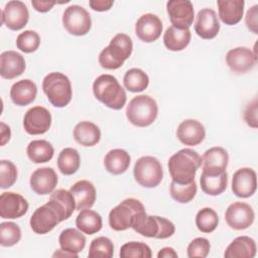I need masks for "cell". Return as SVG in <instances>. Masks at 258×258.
Returning a JSON list of instances; mask_svg holds the SVG:
<instances>
[{"instance_id":"obj_1","label":"cell","mask_w":258,"mask_h":258,"mask_svg":"<svg viewBox=\"0 0 258 258\" xmlns=\"http://www.w3.org/2000/svg\"><path fill=\"white\" fill-rule=\"evenodd\" d=\"M202 165V156L195 150L183 148L170 156L167 166L171 179L179 184L195 180L197 170Z\"/></svg>"},{"instance_id":"obj_2","label":"cell","mask_w":258,"mask_h":258,"mask_svg":"<svg viewBox=\"0 0 258 258\" xmlns=\"http://www.w3.org/2000/svg\"><path fill=\"white\" fill-rule=\"evenodd\" d=\"M93 93L97 100L110 109H122L127 100L125 90L112 75H101L93 84Z\"/></svg>"},{"instance_id":"obj_3","label":"cell","mask_w":258,"mask_h":258,"mask_svg":"<svg viewBox=\"0 0 258 258\" xmlns=\"http://www.w3.org/2000/svg\"><path fill=\"white\" fill-rule=\"evenodd\" d=\"M133 43L125 33L116 34L99 54V63L106 70H117L132 53Z\"/></svg>"},{"instance_id":"obj_4","label":"cell","mask_w":258,"mask_h":258,"mask_svg":"<svg viewBox=\"0 0 258 258\" xmlns=\"http://www.w3.org/2000/svg\"><path fill=\"white\" fill-rule=\"evenodd\" d=\"M42 90L50 104L56 108L66 107L72 100L71 81L61 73L53 72L46 75L42 81Z\"/></svg>"},{"instance_id":"obj_5","label":"cell","mask_w":258,"mask_h":258,"mask_svg":"<svg viewBox=\"0 0 258 258\" xmlns=\"http://www.w3.org/2000/svg\"><path fill=\"white\" fill-rule=\"evenodd\" d=\"M143 214H146L142 203L129 198L122 201L109 213V225L115 231H125Z\"/></svg>"},{"instance_id":"obj_6","label":"cell","mask_w":258,"mask_h":258,"mask_svg":"<svg viewBox=\"0 0 258 258\" xmlns=\"http://www.w3.org/2000/svg\"><path fill=\"white\" fill-rule=\"evenodd\" d=\"M157 114L158 107L156 101L147 95L134 97L126 108L127 119L137 127L151 125L155 121Z\"/></svg>"},{"instance_id":"obj_7","label":"cell","mask_w":258,"mask_h":258,"mask_svg":"<svg viewBox=\"0 0 258 258\" xmlns=\"http://www.w3.org/2000/svg\"><path fill=\"white\" fill-rule=\"evenodd\" d=\"M138 234L155 239H166L171 237L175 232L174 224L159 216L141 215L131 227Z\"/></svg>"},{"instance_id":"obj_8","label":"cell","mask_w":258,"mask_h":258,"mask_svg":"<svg viewBox=\"0 0 258 258\" xmlns=\"http://www.w3.org/2000/svg\"><path fill=\"white\" fill-rule=\"evenodd\" d=\"M64 220V215L57 204L49 200L33 212L29 224L34 233L43 235L50 232L58 223Z\"/></svg>"},{"instance_id":"obj_9","label":"cell","mask_w":258,"mask_h":258,"mask_svg":"<svg viewBox=\"0 0 258 258\" xmlns=\"http://www.w3.org/2000/svg\"><path fill=\"white\" fill-rule=\"evenodd\" d=\"M133 174L135 180L143 187L157 186L163 177L162 165L153 156H142L135 162Z\"/></svg>"},{"instance_id":"obj_10","label":"cell","mask_w":258,"mask_h":258,"mask_svg":"<svg viewBox=\"0 0 258 258\" xmlns=\"http://www.w3.org/2000/svg\"><path fill=\"white\" fill-rule=\"evenodd\" d=\"M62 24L69 33L82 36L90 31L92 19L90 13L83 6L71 5L62 14Z\"/></svg>"},{"instance_id":"obj_11","label":"cell","mask_w":258,"mask_h":258,"mask_svg":"<svg viewBox=\"0 0 258 258\" xmlns=\"http://www.w3.org/2000/svg\"><path fill=\"white\" fill-rule=\"evenodd\" d=\"M255 219L252 207L246 203L235 202L231 204L225 213L228 226L234 230L241 231L249 228Z\"/></svg>"},{"instance_id":"obj_12","label":"cell","mask_w":258,"mask_h":258,"mask_svg":"<svg viewBox=\"0 0 258 258\" xmlns=\"http://www.w3.org/2000/svg\"><path fill=\"white\" fill-rule=\"evenodd\" d=\"M29 12L27 6L18 0H12L6 3L1 12V22L11 30L22 29L28 22Z\"/></svg>"},{"instance_id":"obj_13","label":"cell","mask_w":258,"mask_h":258,"mask_svg":"<svg viewBox=\"0 0 258 258\" xmlns=\"http://www.w3.org/2000/svg\"><path fill=\"white\" fill-rule=\"evenodd\" d=\"M51 125V115L42 106H35L27 110L23 118V127L30 135H40L48 131Z\"/></svg>"},{"instance_id":"obj_14","label":"cell","mask_w":258,"mask_h":258,"mask_svg":"<svg viewBox=\"0 0 258 258\" xmlns=\"http://www.w3.org/2000/svg\"><path fill=\"white\" fill-rule=\"evenodd\" d=\"M166 10L174 27L188 28L194 22L195 10L189 0H170L166 3Z\"/></svg>"},{"instance_id":"obj_15","label":"cell","mask_w":258,"mask_h":258,"mask_svg":"<svg viewBox=\"0 0 258 258\" xmlns=\"http://www.w3.org/2000/svg\"><path fill=\"white\" fill-rule=\"evenodd\" d=\"M202 190L209 196H219L225 191L228 184L226 170L203 167L200 178Z\"/></svg>"},{"instance_id":"obj_16","label":"cell","mask_w":258,"mask_h":258,"mask_svg":"<svg viewBox=\"0 0 258 258\" xmlns=\"http://www.w3.org/2000/svg\"><path fill=\"white\" fill-rule=\"evenodd\" d=\"M27 201L19 194L5 191L0 196V217L2 219H18L26 214Z\"/></svg>"},{"instance_id":"obj_17","label":"cell","mask_w":258,"mask_h":258,"mask_svg":"<svg viewBox=\"0 0 258 258\" xmlns=\"http://www.w3.org/2000/svg\"><path fill=\"white\" fill-rule=\"evenodd\" d=\"M257 188L256 172L249 167H242L235 171L232 178V190L235 196L246 199L254 195Z\"/></svg>"},{"instance_id":"obj_18","label":"cell","mask_w":258,"mask_h":258,"mask_svg":"<svg viewBox=\"0 0 258 258\" xmlns=\"http://www.w3.org/2000/svg\"><path fill=\"white\" fill-rule=\"evenodd\" d=\"M162 32L160 18L152 13L143 14L135 23V33L143 42H153L159 38Z\"/></svg>"},{"instance_id":"obj_19","label":"cell","mask_w":258,"mask_h":258,"mask_svg":"<svg viewBox=\"0 0 258 258\" xmlns=\"http://www.w3.org/2000/svg\"><path fill=\"white\" fill-rule=\"evenodd\" d=\"M226 62L232 72L243 74L254 68L257 62V56L250 48L239 46L227 52Z\"/></svg>"},{"instance_id":"obj_20","label":"cell","mask_w":258,"mask_h":258,"mask_svg":"<svg viewBox=\"0 0 258 258\" xmlns=\"http://www.w3.org/2000/svg\"><path fill=\"white\" fill-rule=\"evenodd\" d=\"M195 31L204 39H213L218 35L220 31V22L213 9L203 8L198 12Z\"/></svg>"},{"instance_id":"obj_21","label":"cell","mask_w":258,"mask_h":258,"mask_svg":"<svg viewBox=\"0 0 258 258\" xmlns=\"http://www.w3.org/2000/svg\"><path fill=\"white\" fill-rule=\"evenodd\" d=\"M177 139L184 145L196 146L202 143L206 137L204 125L195 119L183 120L176 129Z\"/></svg>"},{"instance_id":"obj_22","label":"cell","mask_w":258,"mask_h":258,"mask_svg":"<svg viewBox=\"0 0 258 258\" xmlns=\"http://www.w3.org/2000/svg\"><path fill=\"white\" fill-rule=\"evenodd\" d=\"M30 187L37 195H48L57 184V175L51 167H40L34 170L29 179Z\"/></svg>"},{"instance_id":"obj_23","label":"cell","mask_w":258,"mask_h":258,"mask_svg":"<svg viewBox=\"0 0 258 258\" xmlns=\"http://www.w3.org/2000/svg\"><path fill=\"white\" fill-rule=\"evenodd\" d=\"M25 59L14 51L7 50L0 54V75L3 79L12 80L24 73Z\"/></svg>"},{"instance_id":"obj_24","label":"cell","mask_w":258,"mask_h":258,"mask_svg":"<svg viewBox=\"0 0 258 258\" xmlns=\"http://www.w3.org/2000/svg\"><path fill=\"white\" fill-rule=\"evenodd\" d=\"M70 191L75 199L76 210L78 211L90 209L95 204L97 196L96 188L95 185L89 180L83 179L77 181L71 186Z\"/></svg>"},{"instance_id":"obj_25","label":"cell","mask_w":258,"mask_h":258,"mask_svg":"<svg viewBox=\"0 0 258 258\" xmlns=\"http://www.w3.org/2000/svg\"><path fill=\"white\" fill-rule=\"evenodd\" d=\"M37 87L31 80L25 79L14 83L10 89V98L17 106H26L35 100Z\"/></svg>"},{"instance_id":"obj_26","label":"cell","mask_w":258,"mask_h":258,"mask_svg":"<svg viewBox=\"0 0 258 258\" xmlns=\"http://www.w3.org/2000/svg\"><path fill=\"white\" fill-rule=\"evenodd\" d=\"M219 17L227 25L239 23L244 13V0H218Z\"/></svg>"},{"instance_id":"obj_27","label":"cell","mask_w":258,"mask_h":258,"mask_svg":"<svg viewBox=\"0 0 258 258\" xmlns=\"http://www.w3.org/2000/svg\"><path fill=\"white\" fill-rule=\"evenodd\" d=\"M256 243L248 236L235 238L227 247L225 258H253L256 255Z\"/></svg>"},{"instance_id":"obj_28","label":"cell","mask_w":258,"mask_h":258,"mask_svg":"<svg viewBox=\"0 0 258 258\" xmlns=\"http://www.w3.org/2000/svg\"><path fill=\"white\" fill-rule=\"evenodd\" d=\"M75 140L83 146H94L101 139L100 128L93 122L82 121L78 123L73 132Z\"/></svg>"},{"instance_id":"obj_29","label":"cell","mask_w":258,"mask_h":258,"mask_svg":"<svg viewBox=\"0 0 258 258\" xmlns=\"http://www.w3.org/2000/svg\"><path fill=\"white\" fill-rule=\"evenodd\" d=\"M191 38L188 28H177L169 26L163 34V42L167 49L171 51H179L184 49Z\"/></svg>"},{"instance_id":"obj_30","label":"cell","mask_w":258,"mask_h":258,"mask_svg":"<svg viewBox=\"0 0 258 258\" xmlns=\"http://www.w3.org/2000/svg\"><path fill=\"white\" fill-rule=\"evenodd\" d=\"M130 155L129 153L120 148L110 150L104 158V165L108 172L118 175L124 173L130 165Z\"/></svg>"},{"instance_id":"obj_31","label":"cell","mask_w":258,"mask_h":258,"mask_svg":"<svg viewBox=\"0 0 258 258\" xmlns=\"http://www.w3.org/2000/svg\"><path fill=\"white\" fill-rule=\"evenodd\" d=\"M58 243L61 250L78 254L86 246V237L77 229L68 228L60 233Z\"/></svg>"},{"instance_id":"obj_32","label":"cell","mask_w":258,"mask_h":258,"mask_svg":"<svg viewBox=\"0 0 258 258\" xmlns=\"http://www.w3.org/2000/svg\"><path fill=\"white\" fill-rule=\"evenodd\" d=\"M76 226L81 232L87 235H93L102 229V217L95 211L84 209L80 211L76 218Z\"/></svg>"},{"instance_id":"obj_33","label":"cell","mask_w":258,"mask_h":258,"mask_svg":"<svg viewBox=\"0 0 258 258\" xmlns=\"http://www.w3.org/2000/svg\"><path fill=\"white\" fill-rule=\"evenodd\" d=\"M28 158L34 163H45L49 161L54 153L52 145L43 139L32 140L26 148Z\"/></svg>"},{"instance_id":"obj_34","label":"cell","mask_w":258,"mask_h":258,"mask_svg":"<svg viewBox=\"0 0 258 258\" xmlns=\"http://www.w3.org/2000/svg\"><path fill=\"white\" fill-rule=\"evenodd\" d=\"M81 164V157L77 149L67 147L62 149L57 157V167L64 175L76 173Z\"/></svg>"},{"instance_id":"obj_35","label":"cell","mask_w":258,"mask_h":258,"mask_svg":"<svg viewBox=\"0 0 258 258\" xmlns=\"http://www.w3.org/2000/svg\"><path fill=\"white\" fill-rule=\"evenodd\" d=\"M229 161V154L226 149L220 146L212 147L202 156V165L206 168H218L226 170Z\"/></svg>"},{"instance_id":"obj_36","label":"cell","mask_w":258,"mask_h":258,"mask_svg":"<svg viewBox=\"0 0 258 258\" xmlns=\"http://www.w3.org/2000/svg\"><path fill=\"white\" fill-rule=\"evenodd\" d=\"M124 87L132 93H139L144 91L149 84L147 74L141 69L133 68L126 72L123 78Z\"/></svg>"},{"instance_id":"obj_37","label":"cell","mask_w":258,"mask_h":258,"mask_svg":"<svg viewBox=\"0 0 258 258\" xmlns=\"http://www.w3.org/2000/svg\"><path fill=\"white\" fill-rule=\"evenodd\" d=\"M169 192L171 198L180 204L189 203L197 194V183L196 181H191L185 184H179L174 182L173 180L169 185Z\"/></svg>"},{"instance_id":"obj_38","label":"cell","mask_w":258,"mask_h":258,"mask_svg":"<svg viewBox=\"0 0 258 258\" xmlns=\"http://www.w3.org/2000/svg\"><path fill=\"white\" fill-rule=\"evenodd\" d=\"M219 224L217 213L211 208H203L196 216V225L203 233H212Z\"/></svg>"},{"instance_id":"obj_39","label":"cell","mask_w":258,"mask_h":258,"mask_svg":"<svg viewBox=\"0 0 258 258\" xmlns=\"http://www.w3.org/2000/svg\"><path fill=\"white\" fill-rule=\"evenodd\" d=\"M49 200L57 204V206L62 211L66 220H68L76 210V202L70 190L62 188L56 189L50 195Z\"/></svg>"},{"instance_id":"obj_40","label":"cell","mask_w":258,"mask_h":258,"mask_svg":"<svg viewBox=\"0 0 258 258\" xmlns=\"http://www.w3.org/2000/svg\"><path fill=\"white\" fill-rule=\"evenodd\" d=\"M114 253V245L113 242L107 237H97L95 238L89 248L88 256L93 257H104L111 258Z\"/></svg>"},{"instance_id":"obj_41","label":"cell","mask_w":258,"mask_h":258,"mask_svg":"<svg viewBox=\"0 0 258 258\" xmlns=\"http://www.w3.org/2000/svg\"><path fill=\"white\" fill-rule=\"evenodd\" d=\"M21 239V230L13 222H3L0 224V244L4 247H10Z\"/></svg>"},{"instance_id":"obj_42","label":"cell","mask_w":258,"mask_h":258,"mask_svg":"<svg viewBox=\"0 0 258 258\" xmlns=\"http://www.w3.org/2000/svg\"><path fill=\"white\" fill-rule=\"evenodd\" d=\"M152 256L150 247L142 242H128L120 249L122 258H150Z\"/></svg>"},{"instance_id":"obj_43","label":"cell","mask_w":258,"mask_h":258,"mask_svg":"<svg viewBox=\"0 0 258 258\" xmlns=\"http://www.w3.org/2000/svg\"><path fill=\"white\" fill-rule=\"evenodd\" d=\"M40 44V37L34 30H25L16 38V46L25 53L35 51Z\"/></svg>"},{"instance_id":"obj_44","label":"cell","mask_w":258,"mask_h":258,"mask_svg":"<svg viewBox=\"0 0 258 258\" xmlns=\"http://www.w3.org/2000/svg\"><path fill=\"white\" fill-rule=\"evenodd\" d=\"M17 179V168L10 160L2 159L0 161V187L8 188L12 186Z\"/></svg>"},{"instance_id":"obj_45","label":"cell","mask_w":258,"mask_h":258,"mask_svg":"<svg viewBox=\"0 0 258 258\" xmlns=\"http://www.w3.org/2000/svg\"><path fill=\"white\" fill-rule=\"evenodd\" d=\"M210 249H211V244L209 240L203 237H198L188 244L186 249V254H187V257L189 258H194V257L205 258L208 256Z\"/></svg>"},{"instance_id":"obj_46","label":"cell","mask_w":258,"mask_h":258,"mask_svg":"<svg viewBox=\"0 0 258 258\" xmlns=\"http://www.w3.org/2000/svg\"><path fill=\"white\" fill-rule=\"evenodd\" d=\"M244 119L246 123L253 127L257 128V100L254 99L251 103H249L244 111Z\"/></svg>"},{"instance_id":"obj_47","label":"cell","mask_w":258,"mask_h":258,"mask_svg":"<svg viewBox=\"0 0 258 258\" xmlns=\"http://www.w3.org/2000/svg\"><path fill=\"white\" fill-rule=\"evenodd\" d=\"M258 5L252 6L246 13V25L253 33H258Z\"/></svg>"},{"instance_id":"obj_48","label":"cell","mask_w":258,"mask_h":258,"mask_svg":"<svg viewBox=\"0 0 258 258\" xmlns=\"http://www.w3.org/2000/svg\"><path fill=\"white\" fill-rule=\"evenodd\" d=\"M114 1H108V0H91L89 1V5L90 7L95 10V11H99V12H103V11H108L109 9H111V7L113 6Z\"/></svg>"},{"instance_id":"obj_49","label":"cell","mask_w":258,"mask_h":258,"mask_svg":"<svg viewBox=\"0 0 258 258\" xmlns=\"http://www.w3.org/2000/svg\"><path fill=\"white\" fill-rule=\"evenodd\" d=\"M55 4L54 1H42V0H33L31 1V5L33 6V8L41 13L47 12L49 11L53 5Z\"/></svg>"},{"instance_id":"obj_50","label":"cell","mask_w":258,"mask_h":258,"mask_svg":"<svg viewBox=\"0 0 258 258\" xmlns=\"http://www.w3.org/2000/svg\"><path fill=\"white\" fill-rule=\"evenodd\" d=\"M0 138H1V142L0 144L3 146L6 142L9 141L10 137H11V131L9 126H7L5 123L1 122L0 123Z\"/></svg>"},{"instance_id":"obj_51","label":"cell","mask_w":258,"mask_h":258,"mask_svg":"<svg viewBox=\"0 0 258 258\" xmlns=\"http://www.w3.org/2000/svg\"><path fill=\"white\" fill-rule=\"evenodd\" d=\"M178 255L175 252V250L171 247H164L162 248L158 253H157V257L158 258H170V257H174L176 258Z\"/></svg>"},{"instance_id":"obj_52","label":"cell","mask_w":258,"mask_h":258,"mask_svg":"<svg viewBox=\"0 0 258 258\" xmlns=\"http://www.w3.org/2000/svg\"><path fill=\"white\" fill-rule=\"evenodd\" d=\"M55 256H60V257H63V256H64V257H74V258H78V254L70 253V252L63 251V250H61V249L53 254V257H55Z\"/></svg>"}]
</instances>
